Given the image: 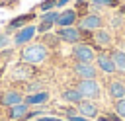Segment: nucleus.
<instances>
[{"label":"nucleus","mask_w":125,"mask_h":121,"mask_svg":"<svg viewBox=\"0 0 125 121\" xmlns=\"http://www.w3.org/2000/svg\"><path fill=\"white\" fill-rule=\"evenodd\" d=\"M49 55H51V49L41 41H31V43H27L25 47L20 49V60L27 62V64H33V66L45 62L49 59Z\"/></svg>","instance_id":"1"},{"label":"nucleus","mask_w":125,"mask_h":121,"mask_svg":"<svg viewBox=\"0 0 125 121\" xmlns=\"http://www.w3.org/2000/svg\"><path fill=\"white\" fill-rule=\"evenodd\" d=\"M74 88L80 92V96L84 100H100L102 98V84L98 78H78V82L74 84Z\"/></svg>","instance_id":"2"},{"label":"nucleus","mask_w":125,"mask_h":121,"mask_svg":"<svg viewBox=\"0 0 125 121\" xmlns=\"http://www.w3.org/2000/svg\"><path fill=\"white\" fill-rule=\"evenodd\" d=\"M96 49L90 45V43H76L72 45V51H70V57L74 59V62H94L96 60Z\"/></svg>","instance_id":"3"},{"label":"nucleus","mask_w":125,"mask_h":121,"mask_svg":"<svg viewBox=\"0 0 125 121\" xmlns=\"http://www.w3.org/2000/svg\"><path fill=\"white\" fill-rule=\"evenodd\" d=\"M39 16H37V10H31V12H25V14H20V16H16V18H12L8 23H6V27H4V31L6 33H16L18 29H21V27H25V25H29V23H33L35 20H37Z\"/></svg>","instance_id":"4"},{"label":"nucleus","mask_w":125,"mask_h":121,"mask_svg":"<svg viewBox=\"0 0 125 121\" xmlns=\"http://www.w3.org/2000/svg\"><path fill=\"white\" fill-rule=\"evenodd\" d=\"M35 35H37V25H35V23H29V25H25V27H21V29H18V31L14 33L12 45L18 47V49H21V47H25L27 43H31V41L35 39Z\"/></svg>","instance_id":"5"},{"label":"nucleus","mask_w":125,"mask_h":121,"mask_svg":"<svg viewBox=\"0 0 125 121\" xmlns=\"http://www.w3.org/2000/svg\"><path fill=\"white\" fill-rule=\"evenodd\" d=\"M76 23H78L76 27H80V29H86V31H96V29H102V27L105 25V20H104L98 12H88L86 16L78 18V21H76Z\"/></svg>","instance_id":"6"},{"label":"nucleus","mask_w":125,"mask_h":121,"mask_svg":"<svg viewBox=\"0 0 125 121\" xmlns=\"http://www.w3.org/2000/svg\"><path fill=\"white\" fill-rule=\"evenodd\" d=\"M55 35H57L62 43H68V45H76V43H82V41H84L82 29L76 27V25H70V27H57Z\"/></svg>","instance_id":"7"},{"label":"nucleus","mask_w":125,"mask_h":121,"mask_svg":"<svg viewBox=\"0 0 125 121\" xmlns=\"http://www.w3.org/2000/svg\"><path fill=\"white\" fill-rule=\"evenodd\" d=\"M96 66H98V70L102 72V74H107V76H111V74H115L117 72V68H115V62H113V59H111V53H107V51H100L98 55H96Z\"/></svg>","instance_id":"8"},{"label":"nucleus","mask_w":125,"mask_h":121,"mask_svg":"<svg viewBox=\"0 0 125 121\" xmlns=\"http://www.w3.org/2000/svg\"><path fill=\"white\" fill-rule=\"evenodd\" d=\"M92 43H94L96 51L100 53V51H104V49H109V47H111V43H113V35H111V31H109V29H105V27L96 29V31L92 33Z\"/></svg>","instance_id":"9"},{"label":"nucleus","mask_w":125,"mask_h":121,"mask_svg":"<svg viewBox=\"0 0 125 121\" xmlns=\"http://www.w3.org/2000/svg\"><path fill=\"white\" fill-rule=\"evenodd\" d=\"M25 98V94L21 90H16V88H8L4 92H0V105L2 107H12V105H18L21 103Z\"/></svg>","instance_id":"10"},{"label":"nucleus","mask_w":125,"mask_h":121,"mask_svg":"<svg viewBox=\"0 0 125 121\" xmlns=\"http://www.w3.org/2000/svg\"><path fill=\"white\" fill-rule=\"evenodd\" d=\"M57 18H59V12L57 10H49V12H43L37 20H39V23H37V33L39 35H43V33H49L53 27H55V21H57Z\"/></svg>","instance_id":"11"},{"label":"nucleus","mask_w":125,"mask_h":121,"mask_svg":"<svg viewBox=\"0 0 125 121\" xmlns=\"http://www.w3.org/2000/svg\"><path fill=\"white\" fill-rule=\"evenodd\" d=\"M72 72L78 78H98V74H100L96 62H74Z\"/></svg>","instance_id":"12"},{"label":"nucleus","mask_w":125,"mask_h":121,"mask_svg":"<svg viewBox=\"0 0 125 121\" xmlns=\"http://www.w3.org/2000/svg\"><path fill=\"white\" fill-rule=\"evenodd\" d=\"M78 21V12L74 8H66V10H61L59 12V18L55 21L57 27H70V25H76Z\"/></svg>","instance_id":"13"},{"label":"nucleus","mask_w":125,"mask_h":121,"mask_svg":"<svg viewBox=\"0 0 125 121\" xmlns=\"http://www.w3.org/2000/svg\"><path fill=\"white\" fill-rule=\"evenodd\" d=\"M76 109H78L80 115L88 117L90 121H92V119H98V115H100V105H98L94 100H82V101L76 105Z\"/></svg>","instance_id":"14"},{"label":"nucleus","mask_w":125,"mask_h":121,"mask_svg":"<svg viewBox=\"0 0 125 121\" xmlns=\"http://www.w3.org/2000/svg\"><path fill=\"white\" fill-rule=\"evenodd\" d=\"M49 100H51V92L49 90H41V92H35V94H25V98H23V101L29 107L45 105V103H49Z\"/></svg>","instance_id":"15"},{"label":"nucleus","mask_w":125,"mask_h":121,"mask_svg":"<svg viewBox=\"0 0 125 121\" xmlns=\"http://www.w3.org/2000/svg\"><path fill=\"white\" fill-rule=\"evenodd\" d=\"M107 98L109 100H121L125 98V82L121 78H113L107 82Z\"/></svg>","instance_id":"16"},{"label":"nucleus","mask_w":125,"mask_h":121,"mask_svg":"<svg viewBox=\"0 0 125 121\" xmlns=\"http://www.w3.org/2000/svg\"><path fill=\"white\" fill-rule=\"evenodd\" d=\"M33 64H27V62H18L16 64V68H14V72H12V78L14 80H21V82H29V78H31V74H33Z\"/></svg>","instance_id":"17"},{"label":"nucleus","mask_w":125,"mask_h":121,"mask_svg":"<svg viewBox=\"0 0 125 121\" xmlns=\"http://www.w3.org/2000/svg\"><path fill=\"white\" fill-rule=\"evenodd\" d=\"M29 109H31V107H29L25 101H21V103H18V105H12V107H8V111H6V119H8V121H21Z\"/></svg>","instance_id":"18"},{"label":"nucleus","mask_w":125,"mask_h":121,"mask_svg":"<svg viewBox=\"0 0 125 121\" xmlns=\"http://www.w3.org/2000/svg\"><path fill=\"white\" fill-rule=\"evenodd\" d=\"M61 100L66 101V103H70V105H78L84 98H82L80 92L72 86V88H64V90H61Z\"/></svg>","instance_id":"19"},{"label":"nucleus","mask_w":125,"mask_h":121,"mask_svg":"<svg viewBox=\"0 0 125 121\" xmlns=\"http://www.w3.org/2000/svg\"><path fill=\"white\" fill-rule=\"evenodd\" d=\"M109 53H111V59H113V62H115V68H117V72L125 76V51L111 49Z\"/></svg>","instance_id":"20"},{"label":"nucleus","mask_w":125,"mask_h":121,"mask_svg":"<svg viewBox=\"0 0 125 121\" xmlns=\"http://www.w3.org/2000/svg\"><path fill=\"white\" fill-rule=\"evenodd\" d=\"M41 90H47L45 88V82H39V80H31V82H25L23 86V94H35V92H41Z\"/></svg>","instance_id":"21"},{"label":"nucleus","mask_w":125,"mask_h":121,"mask_svg":"<svg viewBox=\"0 0 125 121\" xmlns=\"http://www.w3.org/2000/svg\"><path fill=\"white\" fill-rule=\"evenodd\" d=\"M92 6L96 8H119V0H90Z\"/></svg>","instance_id":"22"},{"label":"nucleus","mask_w":125,"mask_h":121,"mask_svg":"<svg viewBox=\"0 0 125 121\" xmlns=\"http://www.w3.org/2000/svg\"><path fill=\"white\" fill-rule=\"evenodd\" d=\"M37 12H49V10H57V0H41L37 6H35Z\"/></svg>","instance_id":"23"},{"label":"nucleus","mask_w":125,"mask_h":121,"mask_svg":"<svg viewBox=\"0 0 125 121\" xmlns=\"http://www.w3.org/2000/svg\"><path fill=\"white\" fill-rule=\"evenodd\" d=\"M41 43H45L49 49H53V47H57L59 43H61V39L55 35V33H43V41Z\"/></svg>","instance_id":"24"},{"label":"nucleus","mask_w":125,"mask_h":121,"mask_svg":"<svg viewBox=\"0 0 125 121\" xmlns=\"http://www.w3.org/2000/svg\"><path fill=\"white\" fill-rule=\"evenodd\" d=\"M113 111L125 121V98H121V100H115L113 101Z\"/></svg>","instance_id":"25"},{"label":"nucleus","mask_w":125,"mask_h":121,"mask_svg":"<svg viewBox=\"0 0 125 121\" xmlns=\"http://www.w3.org/2000/svg\"><path fill=\"white\" fill-rule=\"evenodd\" d=\"M98 121H123L115 111H105V113H100L98 115Z\"/></svg>","instance_id":"26"},{"label":"nucleus","mask_w":125,"mask_h":121,"mask_svg":"<svg viewBox=\"0 0 125 121\" xmlns=\"http://www.w3.org/2000/svg\"><path fill=\"white\" fill-rule=\"evenodd\" d=\"M10 43H12V37H10L6 31H0V51H4Z\"/></svg>","instance_id":"27"},{"label":"nucleus","mask_w":125,"mask_h":121,"mask_svg":"<svg viewBox=\"0 0 125 121\" xmlns=\"http://www.w3.org/2000/svg\"><path fill=\"white\" fill-rule=\"evenodd\" d=\"M70 121H90V119H88V117H84V115H80V113H78V115H74V117H72V119H70Z\"/></svg>","instance_id":"28"},{"label":"nucleus","mask_w":125,"mask_h":121,"mask_svg":"<svg viewBox=\"0 0 125 121\" xmlns=\"http://www.w3.org/2000/svg\"><path fill=\"white\" fill-rule=\"evenodd\" d=\"M68 2H72V0H57V8H61V10H62Z\"/></svg>","instance_id":"29"},{"label":"nucleus","mask_w":125,"mask_h":121,"mask_svg":"<svg viewBox=\"0 0 125 121\" xmlns=\"http://www.w3.org/2000/svg\"><path fill=\"white\" fill-rule=\"evenodd\" d=\"M2 74H4V66H0V78H2Z\"/></svg>","instance_id":"30"},{"label":"nucleus","mask_w":125,"mask_h":121,"mask_svg":"<svg viewBox=\"0 0 125 121\" xmlns=\"http://www.w3.org/2000/svg\"><path fill=\"white\" fill-rule=\"evenodd\" d=\"M74 2H76V4H80V2H88V0H74Z\"/></svg>","instance_id":"31"}]
</instances>
